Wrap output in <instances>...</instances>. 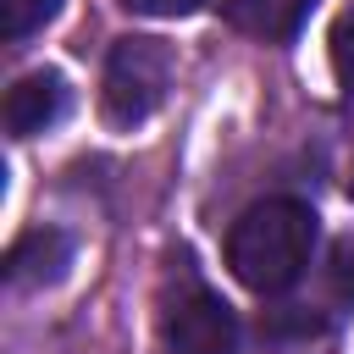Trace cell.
<instances>
[{
    "instance_id": "obj_8",
    "label": "cell",
    "mask_w": 354,
    "mask_h": 354,
    "mask_svg": "<svg viewBox=\"0 0 354 354\" xmlns=\"http://www.w3.org/2000/svg\"><path fill=\"white\" fill-rule=\"evenodd\" d=\"M332 72H337L343 94H354V6L332 22Z\"/></svg>"
},
{
    "instance_id": "obj_7",
    "label": "cell",
    "mask_w": 354,
    "mask_h": 354,
    "mask_svg": "<svg viewBox=\"0 0 354 354\" xmlns=\"http://www.w3.org/2000/svg\"><path fill=\"white\" fill-rule=\"evenodd\" d=\"M55 11H61V0H6V33H11V39H28V33H39Z\"/></svg>"
},
{
    "instance_id": "obj_9",
    "label": "cell",
    "mask_w": 354,
    "mask_h": 354,
    "mask_svg": "<svg viewBox=\"0 0 354 354\" xmlns=\"http://www.w3.org/2000/svg\"><path fill=\"white\" fill-rule=\"evenodd\" d=\"M127 11H144V17H188L199 0H122Z\"/></svg>"
},
{
    "instance_id": "obj_10",
    "label": "cell",
    "mask_w": 354,
    "mask_h": 354,
    "mask_svg": "<svg viewBox=\"0 0 354 354\" xmlns=\"http://www.w3.org/2000/svg\"><path fill=\"white\" fill-rule=\"evenodd\" d=\"M348 194H354V177H348Z\"/></svg>"
},
{
    "instance_id": "obj_6",
    "label": "cell",
    "mask_w": 354,
    "mask_h": 354,
    "mask_svg": "<svg viewBox=\"0 0 354 354\" xmlns=\"http://www.w3.org/2000/svg\"><path fill=\"white\" fill-rule=\"evenodd\" d=\"M66 260H72V238L55 232V227H33V232H22V238L11 243V254H6V277L22 282V288H33V282H55V277L66 271Z\"/></svg>"
},
{
    "instance_id": "obj_5",
    "label": "cell",
    "mask_w": 354,
    "mask_h": 354,
    "mask_svg": "<svg viewBox=\"0 0 354 354\" xmlns=\"http://www.w3.org/2000/svg\"><path fill=\"white\" fill-rule=\"evenodd\" d=\"M310 11H315V0H221L227 28H238L249 39H266V44L293 39Z\"/></svg>"
},
{
    "instance_id": "obj_3",
    "label": "cell",
    "mask_w": 354,
    "mask_h": 354,
    "mask_svg": "<svg viewBox=\"0 0 354 354\" xmlns=\"http://www.w3.org/2000/svg\"><path fill=\"white\" fill-rule=\"evenodd\" d=\"M160 348L166 354H238V321L232 310L194 277L177 282L160 304Z\"/></svg>"
},
{
    "instance_id": "obj_1",
    "label": "cell",
    "mask_w": 354,
    "mask_h": 354,
    "mask_svg": "<svg viewBox=\"0 0 354 354\" xmlns=\"http://www.w3.org/2000/svg\"><path fill=\"white\" fill-rule=\"evenodd\" d=\"M315 254V210L299 199H260L227 232V266L254 293H282Z\"/></svg>"
},
{
    "instance_id": "obj_4",
    "label": "cell",
    "mask_w": 354,
    "mask_h": 354,
    "mask_svg": "<svg viewBox=\"0 0 354 354\" xmlns=\"http://www.w3.org/2000/svg\"><path fill=\"white\" fill-rule=\"evenodd\" d=\"M66 116V77L61 72H28L11 83L6 94V133L11 138H33L44 127H55Z\"/></svg>"
},
{
    "instance_id": "obj_2",
    "label": "cell",
    "mask_w": 354,
    "mask_h": 354,
    "mask_svg": "<svg viewBox=\"0 0 354 354\" xmlns=\"http://www.w3.org/2000/svg\"><path fill=\"white\" fill-rule=\"evenodd\" d=\"M171 72H177L171 44H160V39H149V33L116 39L111 55H105V72H100V116H105L111 127H138V122H149V116L166 105Z\"/></svg>"
}]
</instances>
